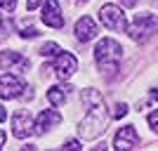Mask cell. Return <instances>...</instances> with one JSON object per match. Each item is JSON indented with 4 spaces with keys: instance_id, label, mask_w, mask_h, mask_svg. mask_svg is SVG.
I'll list each match as a JSON object with an SVG mask.
<instances>
[{
    "instance_id": "1",
    "label": "cell",
    "mask_w": 158,
    "mask_h": 151,
    "mask_svg": "<svg viewBox=\"0 0 158 151\" xmlns=\"http://www.w3.org/2000/svg\"><path fill=\"white\" fill-rule=\"evenodd\" d=\"M94 59H97L99 71L106 73L109 78H113L120 69V59H123V47L118 40L113 38H102L94 45Z\"/></svg>"
},
{
    "instance_id": "2",
    "label": "cell",
    "mask_w": 158,
    "mask_h": 151,
    "mask_svg": "<svg viewBox=\"0 0 158 151\" xmlns=\"http://www.w3.org/2000/svg\"><path fill=\"white\" fill-rule=\"evenodd\" d=\"M109 113H106V106L104 104H97V106H90L85 113V118L80 120V137L83 139H97L99 135L106 132V123H109Z\"/></svg>"
},
{
    "instance_id": "3",
    "label": "cell",
    "mask_w": 158,
    "mask_h": 151,
    "mask_svg": "<svg viewBox=\"0 0 158 151\" xmlns=\"http://www.w3.org/2000/svg\"><path fill=\"white\" fill-rule=\"evenodd\" d=\"M125 31H127V36H130L135 43H146V40L158 31V17L151 14V12L137 14V17L127 24Z\"/></svg>"
},
{
    "instance_id": "4",
    "label": "cell",
    "mask_w": 158,
    "mask_h": 151,
    "mask_svg": "<svg viewBox=\"0 0 158 151\" xmlns=\"http://www.w3.org/2000/svg\"><path fill=\"white\" fill-rule=\"evenodd\" d=\"M99 21L104 24V28H111V31H125L127 28L123 7L113 5V2H106V5L99 7Z\"/></svg>"
},
{
    "instance_id": "5",
    "label": "cell",
    "mask_w": 158,
    "mask_h": 151,
    "mask_svg": "<svg viewBox=\"0 0 158 151\" xmlns=\"http://www.w3.org/2000/svg\"><path fill=\"white\" fill-rule=\"evenodd\" d=\"M28 66H31V61H28L21 52H12V50L0 52V69H2V71H10V73L21 76V73L28 71Z\"/></svg>"
},
{
    "instance_id": "6",
    "label": "cell",
    "mask_w": 158,
    "mask_h": 151,
    "mask_svg": "<svg viewBox=\"0 0 158 151\" xmlns=\"http://www.w3.org/2000/svg\"><path fill=\"white\" fill-rule=\"evenodd\" d=\"M24 83L17 73H2L0 76V99H17L24 92Z\"/></svg>"
},
{
    "instance_id": "7",
    "label": "cell",
    "mask_w": 158,
    "mask_h": 151,
    "mask_svg": "<svg viewBox=\"0 0 158 151\" xmlns=\"http://www.w3.org/2000/svg\"><path fill=\"white\" fill-rule=\"evenodd\" d=\"M33 132V116L26 109H17L12 116V135L17 139H26Z\"/></svg>"
},
{
    "instance_id": "8",
    "label": "cell",
    "mask_w": 158,
    "mask_h": 151,
    "mask_svg": "<svg viewBox=\"0 0 158 151\" xmlns=\"http://www.w3.org/2000/svg\"><path fill=\"white\" fill-rule=\"evenodd\" d=\"M76 69H78V59H76L71 52H64V50H61V52L54 57V73H57L59 80H69L73 73H76Z\"/></svg>"
},
{
    "instance_id": "9",
    "label": "cell",
    "mask_w": 158,
    "mask_h": 151,
    "mask_svg": "<svg viewBox=\"0 0 158 151\" xmlns=\"http://www.w3.org/2000/svg\"><path fill=\"white\" fill-rule=\"evenodd\" d=\"M43 24L50 28H61L64 26V14H61V7L57 0H45L43 2Z\"/></svg>"
},
{
    "instance_id": "10",
    "label": "cell",
    "mask_w": 158,
    "mask_h": 151,
    "mask_svg": "<svg viewBox=\"0 0 158 151\" xmlns=\"http://www.w3.org/2000/svg\"><path fill=\"white\" fill-rule=\"evenodd\" d=\"M139 146V135L135 130V125H123L118 132H116V139H113V149H137Z\"/></svg>"
},
{
    "instance_id": "11",
    "label": "cell",
    "mask_w": 158,
    "mask_h": 151,
    "mask_svg": "<svg viewBox=\"0 0 158 151\" xmlns=\"http://www.w3.org/2000/svg\"><path fill=\"white\" fill-rule=\"evenodd\" d=\"M61 123V116L57 109H45V111L38 113V118L33 120V132L35 135H45L47 130H52L54 125Z\"/></svg>"
},
{
    "instance_id": "12",
    "label": "cell",
    "mask_w": 158,
    "mask_h": 151,
    "mask_svg": "<svg viewBox=\"0 0 158 151\" xmlns=\"http://www.w3.org/2000/svg\"><path fill=\"white\" fill-rule=\"evenodd\" d=\"M73 33H76V38L80 40V43H90V40L97 38V24H94L92 17H80L78 21H76V26H73Z\"/></svg>"
},
{
    "instance_id": "13",
    "label": "cell",
    "mask_w": 158,
    "mask_h": 151,
    "mask_svg": "<svg viewBox=\"0 0 158 151\" xmlns=\"http://www.w3.org/2000/svg\"><path fill=\"white\" fill-rule=\"evenodd\" d=\"M71 90H73L71 85H52V87H47V102L52 106H61L66 102V94Z\"/></svg>"
},
{
    "instance_id": "14",
    "label": "cell",
    "mask_w": 158,
    "mask_h": 151,
    "mask_svg": "<svg viewBox=\"0 0 158 151\" xmlns=\"http://www.w3.org/2000/svg\"><path fill=\"white\" fill-rule=\"evenodd\" d=\"M80 99H83V104H85L87 109H90V106H97V104H104V97H102V94H99V90H94V87L83 90Z\"/></svg>"
},
{
    "instance_id": "15",
    "label": "cell",
    "mask_w": 158,
    "mask_h": 151,
    "mask_svg": "<svg viewBox=\"0 0 158 151\" xmlns=\"http://www.w3.org/2000/svg\"><path fill=\"white\" fill-rule=\"evenodd\" d=\"M38 52L43 54V57H47V59H54V57L61 52V47L57 45V43H43V45L38 47Z\"/></svg>"
},
{
    "instance_id": "16",
    "label": "cell",
    "mask_w": 158,
    "mask_h": 151,
    "mask_svg": "<svg viewBox=\"0 0 158 151\" xmlns=\"http://www.w3.org/2000/svg\"><path fill=\"white\" fill-rule=\"evenodd\" d=\"M19 36H21L24 40L35 38V36H38V28H35V26H31V24H28V26H21V28H19Z\"/></svg>"
},
{
    "instance_id": "17",
    "label": "cell",
    "mask_w": 158,
    "mask_h": 151,
    "mask_svg": "<svg viewBox=\"0 0 158 151\" xmlns=\"http://www.w3.org/2000/svg\"><path fill=\"white\" fill-rule=\"evenodd\" d=\"M127 111H130V109H127V104H116L113 106V111H111V118H123V116H127Z\"/></svg>"
},
{
    "instance_id": "18",
    "label": "cell",
    "mask_w": 158,
    "mask_h": 151,
    "mask_svg": "<svg viewBox=\"0 0 158 151\" xmlns=\"http://www.w3.org/2000/svg\"><path fill=\"white\" fill-rule=\"evenodd\" d=\"M149 128H151L153 132H158V109H153V111L149 113Z\"/></svg>"
},
{
    "instance_id": "19",
    "label": "cell",
    "mask_w": 158,
    "mask_h": 151,
    "mask_svg": "<svg viewBox=\"0 0 158 151\" xmlns=\"http://www.w3.org/2000/svg\"><path fill=\"white\" fill-rule=\"evenodd\" d=\"M17 7V0H0V10L2 12H14Z\"/></svg>"
},
{
    "instance_id": "20",
    "label": "cell",
    "mask_w": 158,
    "mask_h": 151,
    "mask_svg": "<svg viewBox=\"0 0 158 151\" xmlns=\"http://www.w3.org/2000/svg\"><path fill=\"white\" fill-rule=\"evenodd\" d=\"M45 0H26V12H33V10H38Z\"/></svg>"
},
{
    "instance_id": "21",
    "label": "cell",
    "mask_w": 158,
    "mask_h": 151,
    "mask_svg": "<svg viewBox=\"0 0 158 151\" xmlns=\"http://www.w3.org/2000/svg\"><path fill=\"white\" fill-rule=\"evenodd\" d=\"M64 149L76 151V149H83V146H80V142H78V139H66V142H64Z\"/></svg>"
},
{
    "instance_id": "22",
    "label": "cell",
    "mask_w": 158,
    "mask_h": 151,
    "mask_svg": "<svg viewBox=\"0 0 158 151\" xmlns=\"http://www.w3.org/2000/svg\"><path fill=\"white\" fill-rule=\"evenodd\" d=\"M137 2H139V0H120V5H123V7H127V10L137 7Z\"/></svg>"
},
{
    "instance_id": "23",
    "label": "cell",
    "mask_w": 158,
    "mask_h": 151,
    "mask_svg": "<svg viewBox=\"0 0 158 151\" xmlns=\"http://www.w3.org/2000/svg\"><path fill=\"white\" fill-rule=\"evenodd\" d=\"M7 120V111H5V106L0 104V123H5Z\"/></svg>"
},
{
    "instance_id": "24",
    "label": "cell",
    "mask_w": 158,
    "mask_h": 151,
    "mask_svg": "<svg viewBox=\"0 0 158 151\" xmlns=\"http://www.w3.org/2000/svg\"><path fill=\"white\" fill-rule=\"evenodd\" d=\"M5 139H7V135L2 130H0V149H2V146H5Z\"/></svg>"
},
{
    "instance_id": "25",
    "label": "cell",
    "mask_w": 158,
    "mask_h": 151,
    "mask_svg": "<svg viewBox=\"0 0 158 151\" xmlns=\"http://www.w3.org/2000/svg\"><path fill=\"white\" fill-rule=\"evenodd\" d=\"M151 99H156V102H158V90H151Z\"/></svg>"
},
{
    "instance_id": "26",
    "label": "cell",
    "mask_w": 158,
    "mask_h": 151,
    "mask_svg": "<svg viewBox=\"0 0 158 151\" xmlns=\"http://www.w3.org/2000/svg\"><path fill=\"white\" fill-rule=\"evenodd\" d=\"M0 12H2V10H0ZM0 24H2V14H0Z\"/></svg>"
}]
</instances>
